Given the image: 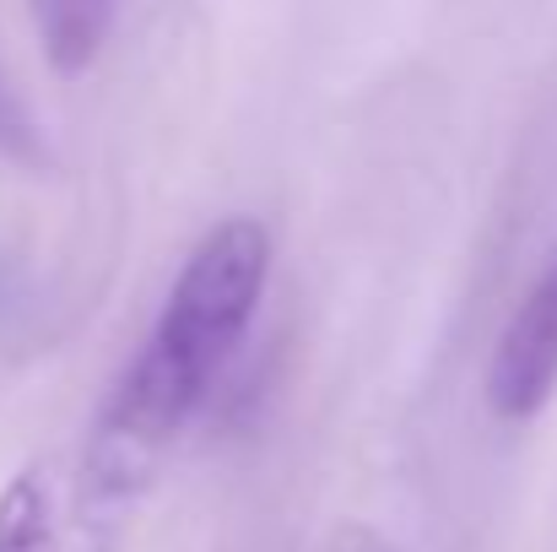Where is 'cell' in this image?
<instances>
[{"label": "cell", "instance_id": "5", "mask_svg": "<svg viewBox=\"0 0 557 552\" xmlns=\"http://www.w3.org/2000/svg\"><path fill=\"white\" fill-rule=\"evenodd\" d=\"M0 152H33V125H27V114H22V103L11 98V87H5V76H0Z\"/></svg>", "mask_w": 557, "mask_h": 552}, {"label": "cell", "instance_id": "2", "mask_svg": "<svg viewBox=\"0 0 557 552\" xmlns=\"http://www.w3.org/2000/svg\"><path fill=\"white\" fill-rule=\"evenodd\" d=\"M557 390V255L536 277L487 364V406L509 422L536 417Z\"/></svg>", "mask_w": 557, "mask_h": 552}, {"label": "cell", "instance_id": "3", "mask_svg": "<svg viewBox=\"0 0 557 552\" xmlns=\"http://www.w3.org/2000/svg\"><path fill=\"white\" fill-rule=\"evenodd\" d=\"M114 5L120 0H27L38 44H44V60L60 76H82L109 44Z\"/></svg>", "mask_w": 557, "mask_h": 552}, {"label": "cell", "instance_id": "1", "mask_svg": "<svg viewBox=\"0 0 557 552\" xmlns=\"http://www.w3.org/2000/svg\"><path fill=\"white\" fill-rule=\"evenodd\" d=\"M265 277L271 238L255 217H227L195 244L152 336L114 384L109 422L98 433V471L109 482L141 477L147 461L189 422V412L244 347L265 298Z\"/></svg>", "mask_w": 557, "mask_h": 552}, {"label": "cell", "instance_id": "4", "mask_svg": "<svg viewBox=\"0 0 557 552\" xmlns=\"http://www.w3.org/2000/svg\"><path fill=\"white\" fill-rule=\"evenodd\" d=\"M0 552H60L49 493L33 471L11 477L0 493Z\"/></svg>", "mask_w": 557, "mask_h": 552}]
</instances>
